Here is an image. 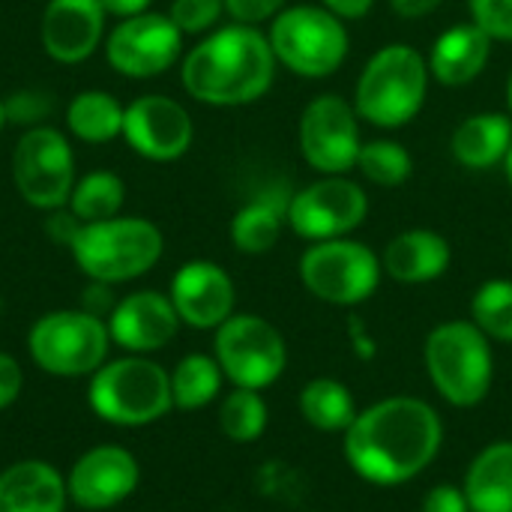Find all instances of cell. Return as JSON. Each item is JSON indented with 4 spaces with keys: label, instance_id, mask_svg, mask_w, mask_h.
I'll use <instances>...</instances> for the list:
<instances>
[{
    "label": "cell",
    "instance_id": "obj_1",
    "mask_svg": "<svg viewBox=\"0 0 512 512\" xmlns=\"http://www.w3.org/2000/svg\"><path fill=\"white\" fill-rule=\"evenodd\" d=\"M444 423L417 396H390L357 411L345 429V462L372 486H405L441 453Z\"/></svg>",
    "mask_w": 512,
    "mask_h": 512
},
{
    "label": "cell",
    "instance_id": "obj_2",
    "mask_svg": "<svg viewBox=\"0 0 512 512\" xmlns=\"http://www.w3.org/2000/svg\"><path fill=\"white\" fill-rule=\"evenodd\" d=\"M276 54L261 27L222 24L180 60L183 90L213 108H243L264 99L276 81Z\"/></svg>",
    "mask_w": 512,
    "mask_h": 512
},
{
    "label": "cell",
    "instance_id": "obj_3",
    "mask_svg": "<svg viewBox=\"0 0 512 512\" xmlns=\"http://www.w3.org/2000/svg\"><path fill=\"white\" fill-rule=\"evenodd\" d=\"M432 84L429 60L411 42L381 45L357 75L354 108L375 129H402L426 105Z\"/></svg>",
    "mask_w": 512,
    "mask_h": 512
},
{
    "label": "cell",
    "instance_id": "obj_4",
    "mask_svg": "<svg viewBox=\"0 0 512 512\" xmlns=\"http://www.w3.org/2000/svg\"><path fill=\"white\" fill-rule=\"evenodd\" d=\"M66 246L90 282L123 285L159 264L165 237L159 225L144 216H114L102 222H78Z\"/></svg>",
    "mask_w": 512,
    "mask_h": 512
},
{
    "label": "cell",
    "instance_id": "obj_5",
    "mask_svg": "<svg viewBox=\"0 0 512 512\" xmlns=\"http://www.w3.org/2000/svg\"><path fill=\"white\" fill-rule=\"evenodd\" d=\"M90 411L120 429H141L162 420L171 408V375L144 354L105 360L87 384Z\"/></svg>",
    "mask_w": 512,
    "mask_h": 512
},
{
    "label": "cell",
    "instance_id": "obj_6",
    "mask_svg": "<svg viewBox=\"0 0 512 512\" xmlns=\"http://www.w3.org/2000/svg\"><path fill=\"white\" fill-rule=\"evenodd\" d=\"M423 363L435 393L453 408H477L492 393V339L474 321H444L429 330Z\"/></svg>",
    "mask_w": 512,
    "mask_h": 512
},
{
    "label": "cell",
    "instance_id": "obj_7",
    "mask_svg": "<svg viewBox=\"0 0 512 512\" xmlns=\"http://www.w3.org/2000/svg\"><path fill=\"white\" fill-rule=\"evenodd\" d=\"M276 63L297 78L321 81L336 75L351 51V33L345 18L324 3L285 6L267 27Z\"/></svg>",
    "mask_w": 512,
    "mask_h": 512
},
{
    "label": "cell",
    "instance_id": "obj_8",
    "mask_svg": "<svg viewBox=\"0 0 512 512\" xmlns=\"http://www.w3.org/2000/svg\"><path fill=\"white\" fill-rule=\"evenodd\" d=\"M105 318L84 309H54L27 333L30 360L51 378H90L111 351Z\"/></svg>",
    "mask_w": 512,
    "mask_h": 512
},
{
    "label": "cell",
    "instance_id": "obj_9",
    "mask_svg": "<svg viewBox=\"0 0 512 512\" xmlns=\"http://www.w3.org/2000/svg\"><path fill=\"white\" fill-rule=\"evenodd\" d=\"M297 270L303 288L315 300L339 309L363 306L369 297H375L384 279L381 255L354 237L309 243Z\"/></svg>",
    "mask_w": 512,
    "mask_h": 512
},
{
    "label": "cell",
    "instance_id": "obj_10",
    "mask_svg": "<svg viewBox=\"0 0 512 512\" xmlns=\"http://www.w3.org/2000/svg\"><path fill=\"white\" fill-rule=\"evenodd\" d=\"M213 357L234 387L267 390L288 366V345L276 324L261 315L234 312L213 330Z\"/></svg>",
    "mask_w": 512,
    "mask_h": 512
},
{
    "label": "cell",
    "instance_id": "obj_11",
    "mask_svg": "<svg viewBox=\"0 0 512 512\" xmlns=\"http://www.w3.org/2000/svg\"><path fill=\"white\" fill-rule=\"evenodd\" d=\"M75 180V153L60 129L42 123L21 132L12 150V183L30 207L63 210Z\"/></svg>",
    "mask_w": 512,
    "mask_h": 512
},
{
    "label": "cell",
    "instance_id": "obj_12",
    "mask_svg": "<svg viewBox=\"0 0 512 512\" xmlns=\"http://www.w3.org/2000/svg\"><path fill=\"white\" fill-rule=\"evenodd\" d=\"M360 114L339 93H321L306 102L297 120V147L303 162L321 174H351L363 147Z\"/></svg>",
    "mask_w": 512,
    "mask_h": 512
},
{
    "label": "cell",
    "instance_id": "obj_13",
    "mask_svg": "<svg viewBox=\"0 0 512 512\" xmlns=\"http://www.w3.org/2000/svg\"><path fill=\"white\" fill-rule=\"evenodd\" d=\"M369 216V192L348 174H321L288 198V228L309 240L351 237Z\"/></svg>",
    "mask_w": 512,
    "mask_h": 512
},
{
    "label": "cell",
    "instance_id": "obj_14",
    "mask_svg": "<svg viewBox=\"0 0 512 512\" xmlns=\"http://www.w3.org/2000/svg\"><path fill=\"white\" fill-rule=\"evenodd\" d=\"M183 39L168 12H141L105 33V60L123 78H156L183 57Z\"/></svg>",
    "mask_w": 512,
    "mask_h": 512
},
{
    "label": "cell",
    "instance_id": "obj_15",
    "mask_svg": "<svg viewBox=\"0 0 512 512\" xmlns=\"http://www.w3.org/2000/svg\"><path fill=\"white\" fill-rule=\"evenodd\" d=\"M123 138L138 156L150 162H177L195 141V123L177 99L147 93L126 105Z\"/></svg>",
    "mask_w": 512,
    "mask_h": 512
},
{
    "label": "cell",
    "instance_id": "obj_16",
    "mask_svg": "<svg viewBox=\"0 0 512 512\" xmlns=\"http://www.w3.org/2000/svg\"><path fill=\"white\" fill-rule=\"evenodd\" d=\"M141 483V465L132 450L117 444H99L75 459L66 474L69 501L81 510H114L135 495Z\"/></svg>",
    "mask_w": 512,
    "mask_h": 512
},
{
    "label": "cell",
    "instance_id": "obj_17",
    "mask_svg": "<svg viewBox=\"0 0 512 512\" xmlns=\"http://www.w3.org/2000/svg\"><path fill=\"white\" fill-rule=\"evenodd\" d=\"M168 297L180 321L192 330H216L234 315L237 288L225 267L207 258L186 261L174 276Z\"/></svg>",
    "mask_w": 512,
    "mask_h": 512
},
{
    "label": "cell",
    "instance_id": "obj_18",
    "mask_svg": "<svg viewBox=\"0 0 512 512\" xmlns=\"http://www.w3.org/2000/svg\"><path fill=\"white\" fill-rule=\"evenodd\" d=\"M111 342L126 354H156L168 342H174L177 330L183 327L174 303L162 291H132L114 303L105 318Z\"/></svg>",
    "mask_w": 512,
    "mask_h": 512
},
{
    "label": "cell",
    "instance_id": "obj_19",
    "mask_svg": "<svg viewBox=\"0 0 512 512\" xmlns=\"http://www.w3.org/2000/svg\"><path fill=\"white\" fill-rule=\"evenodd\" d=\"M105 21L102 0H48L39 21L42 48L57 63H84L105 39Z\"/></svg>",
    "mask_w": 512,
    "mask_h": 512
},
{
    "label": "cell",
    "instance_id": "obj_20",
    "mask_svg": "<svg viewBox=\"0 0 512 512\" xmlns=\"http://www.w3.org/2000/svg\"><path fill=\"white\" fill-rule=\"evenodd\" d=\"M492 45V36L474 21H459L447 27L444 33H438L432 51L426 54L432 81L450 90L474 84L492 60Z\"/></svg>",
    "mask_w": 512,
    "mask_h": 512
},
{
    "label": "cell",
    "instance_id": "obj_21",
    "mask_svg": "<svg viewBox=\"0 0 512 512\" xmlns=\"http://www.w3.org/2000/svg\"><path fill=\"white\" fill-rule=\"evenodd\" d=\"M453 264V246L441 231L408 228L399 231L381 252L384 276L399 285H429Z\"/></svg>",
    "mask_w": 512,
    "mask_h": 512
},
{
    "label": "cell",
    "instance_id": "obj_22",
    "mask_svg": "<svg viewBox=\"0 0 512 512\" xmlns=\"http://www.w3.org/2000/svg\"><path fill=\"white\" fill-rule=\"evenodd\" d=\"M66 477L42 459H21L0 471V512H66Z\"/></svg>",
    "mask_w": 512,
    "mask_h": 512
},
{
    "label": "cell",
    "instance_id": "obj_23",
    "mask_svg": "<svg viewBox=\"0 0 512 512\" xmlns=\"http://www.w3.org/2000/svg\"><path fill=\"white\" fill-rule=\"evenodd\" d=\"M510 144V111H477L453 129L450 153L468 171H489L504 162Z\"/></svg>",
    "mask_w": 512,
    "mask_h": 512
},
{
    "label": "cell",
    "instance_id": "obj_24",
    "mask_svg": "<svg viewBox=\"0 0 512 512\" xmlns=\"http://www.w3.org/2000/svg\"><path fill=\"white\" fill-rule=\"evenodd\" d=\"M462 492L471 512H512V441H495L474 456Z\"/></svg>",
    "mask_w": 512,
    "mask_h": 512
},
{
    "label": "cell",
    "instance_id": "obj_25",
    "mask_svg": "<svg viewBox=\"0 0 512 512\" xmlns=\"http://www.w3.org/2000/svg\"><path fill=\"white\" fill-rule=\"evenodd\" d=\"M285 225H288V198L261 192L234 213L228 234L237 252L267 255L282 240Z\"/></svg>",
    "mask_w": 512,
    "mask_h": 512
},
{
    "label": "cell",
    "instance_id": "obj_26",
    "mask_svg": "<svg viewBox=\"0 0 512 512\" xmlns=\"http://www.w3.org/2000/svg\"><path fill=\"white\" fill-rule=\"evenodd\" d=\"M123 117L126 105L108 90H81L66 108V129L84 144H108L123 135Z\"/></svg>",
    "mask_w": 512,
    "mask_h": 512
},
{
    "label": "cell",
    "instance_id": "obj_27",
    "mask_svg": "<svg viewBox=\"0 0 512 512\" xmlns=\"http://www.w3.org/2000/svg\"><path fill=\"white\" fill-rule=\"evenodd\" d=\"M300 414L303 420L327 435H336L354 423L357 417V402L354 393L336 381V378H312L303 390H300Z\"/></svg>",
    "mask_w": 512,
    "mask_h": 512
},
{
    "label": "cell",
    "instance_id": "obj_28",
    "mask_svg": "<svg viewBox=\"0 0 512 512\" xmlns=\"http://www.w3.org/2000/svg\"><path fill=\"white\" fill-rule=\"evenodd\" d=\"M171 399L180 411H201L222 393L225 375L213 354H186L171 372Z\"/></svg>",
    "mask_w": 512,
    "mask_h": 512
},
{
    "label": "cell",
    "instance_id": "obj_29",
    "mask_svg": "<svg viewBox=\"0 0 512 512\" xmlns=\"http://www.w3.org/2000/svg\"><path fill=\"white\" fill-rule=\"evenodd\" d=\"M126 204V183L114 171H90L75 180L69 195V213L78 222H102L120 216Z\"/></svg>",
    "mask_w": 512,
    "mask_h": 512
},
{
    "label": "cell",
    "instance_id": "obj_30",
    "mask_svg": "<svg viewBox=\"0 0 512 512\" xmlns=\"http://www.w3.org/2000/svg\"><path fill=\"white\" fill-rule=\"evenodd\" d=\"M354 171L372 186L399 189L414 174V156L396 138H372V141H363Z\"/></svg>",
    "mask_w": 512,
    "mask_h": 512
},
{
    "label": "cell",
    "instance_id": "obj_31",
    "mask_svg": "<svg viewBox=\"0 0 512 512\" xmlns=\"http://www.w3.org/2000/svg\"><path fill=\"white\" fill-rule=\"evenodd\" d=\"M267 402L261 390H246L234 387L222 402H219V429L228 441L234 444H252L267 432Z\"/></svg>",
    "mask_w": 512,
    "mask_h": 512
},
{
    "label": "cell",
    "instance_id": "obj_32",
    "mask_svg": "<svg viewBox=\"0 0 512 512\" xmlns=\"http://www.w3.org/2000/svg\"><path fill=\"white\" fill-rule=\"evenodd\" d=\"M471 321L492 342L512 345V279H489L474 291Z\"/></svg>",
    "mask_w": 512,
    "mask_h": 512
},
{
    "label": "cell",
    "instance_id": "obj_33",
    "mask_svg": "<svg viewBox=\"0 0 512 512\" xmlns=\"http://www.w3.org/2000/svg\"><path fill=\"white\" fill-rule=\"evenodd\" d=\"M168 18L183 36H207L225 18V0H171Z\"/></svg>",
    "mask_w": 512,
    "mask_h": 512
},
{
    "label": "cell",
    "instance_id": "obj_34",
    "mask_svg": "<svg viewBox=\"0 0 512 512\" xmlns=\"http://www.w3.org/2000/svg\"><path fill=\"white\" fill-rule=\"evenodd\" d=\"M3 111H6V123L12 126H24V129H33V126H42L45 117L54 111V99L51 93L45 90H15L3 99Z\"/></svg>",
    "mask_w": 512,
    "mask_h": 512
},
{
    "label": "cell",
    "instance_id": "obj_35",
    "mask_svg": "<svg viewBox=\"0 0 512 512\" xmlns=\"http://www.w3.org/2000/svg\"><path fill=\"white\" fill-rule=\"evenodd\" d=\"M471 21L492 36V42H512V0H468Z\"/></svg>",
    "mask_w": 512,
    "mask_h": 512
},
{
    "label": "cell",
    "instance_id": "obj_36",
    "mask_svg": "<svg viewBox=\"0 0 512 512\" xmlns=\"http://www.w3.org/2000/svg\"><path fill=\"white\" fill-rule=\"evenodd\" d=\"M288 6V0H225V15L237 24H264L273 21L282 9Z\"/></svg>",
    "mask_w": 512,
    "mask_h": 512
},
{
    "label": "cell",
    "instance_id": "obj_37",
    "mask_svg": "<svg viewBox=\"0 0 512 512\" xmlns=\"http://www.w3.org/2000/svg\"><path fill=\"white\" fill-rule=\"evenodd\" d=\"M21 390H24V369L21 363L0 351V411L12 408L18 399H21Z\"/></svg>",
    "mask_w": 512,
    "mask_h": 512
},
{
    "label": "cell",
    "instance_id": "obj_38",
    "mask_svg": "<svg viewBox=\"0 0 512 512\" xmlns=\"http://www.w3.org/2000/svg\"><path fill=\"white\" fill-rule=\"evenodd\" d=\"M423 512H471V507H468V498H465L462 486L441 483V486H432L426 492Z\"/></svg>",
    "mask_w": 512,
    "mask_h": 512
},
{
    "label": "cell",
    "instance_id": "obj_39",
    "mask_svg": "<svg viewBox=\"0 0 512 512\" xmlns=\"http://www.w3.org/2000/svg\"><path fill=\"white\" fill-rule=\"evenodd\" d=\"M111 288L114 285H105V282H90L87 288H84V312H93V315H105L108 318V312L114 309V300H111Z\"/></svg>",
    "mask_w": 512,
    "mask_h": 512
},
{
    "label": "cell",
    "instance_id": "obj_40",
    "mask_svg": "<svg viewBox=\"0 0 512 512\" xmlns=\"http://www.w3.org/2000/svg\"><path fill=\"white\" fill-rule=\"evenodd\" d=\"M321 3L345 21H360L375 9L378 0H321Z\"/></svg>",
    "mask_w": 512,
    "mask_h": 512
},
{
    "label": "cell",
    "instance_id": "obj_41",
    "mask_svg": "<svg viewBox=\"0 0 512 512\" xmlns=\"http://www.w3.org/2000/svg\"><path fill=\"white\" fill-rule=\"evenodd\" d=\"M441 3L444 0H390V9L405 21H417V18L432 15Z\"/></svg>",
    "mask_w": 512,
    "mask_h": 512
},
{
    "label": "cell",
    "instance_id": "obj_42",
    "mask_svg": "<svg viewBox=\"0 0 512 512\" xmlns=\"http://www.w3.org/2000/svg\"><path fill=\"white\" fill-rule=\"evenodd\" d=\"M105 12L114 15V18H132V15H141V12H150L153 0H102Z\"/></svg>",
    "mask_w": 512,
    "mask_h": 512
},
{
    "label": "cell",
    "instance_id": "obj_43",
    "mask_svg": "<svg viewBox=\"0 0 512 512\" xmlns=\"http://www.w3.org/2000/svg\"><path fill=\"white\" fill-rule=\"evenodd\" d=\"M501 168H504V177H507V183H510L512 189V144L510 150H507V156H504V162H501Z\"/></svg>",
    "mask_w": 512,
    "mask_h": 512
},
{
    "label": "cell",
    "instance_id": "obj_44",
    "mask_svg": "<svg viewBox=\"0 0 512 512\" xmlns=\"http://www.w3.org/2000/svg\"><path fill=\"white\" fill-rule=\"evenodd\" d=\"M507 111H510V117H512V72H510V78H507Z\"/></svg>",
    "mask_w": 512,
    "mask_h": 512
},
{
    "label": "cell",
    "instance_id": "obj_45",
    "mask_svg": "<svg viewBox=\"0 0 512 512\" xmlns=\"http://www.w3.org/2000/svg\"><path fill=\"white\" fill-rule=\"evenodd\" d=\"M3 126H6V111H3V99H0V132H3Z\"/></svg>",
    "mask_w": 512,
    "mask_h": 512
},
{
    "label": "cell",
    "instance_id": "obj_46",
    "mask_svg": "<svg viewBox=\"0 0 512 512\" xmlns=\"http://www.w3.org/2000/svg\"><path fill=\"white\" fill-rule=\"evenodd\" d=\"M510 249H512V246H510Z\"/></svg>",
    "mask_w": 512,
    "mask_h": 512
}]
</instances>
